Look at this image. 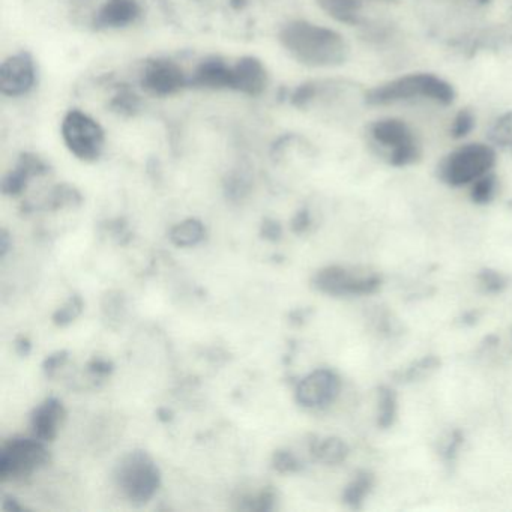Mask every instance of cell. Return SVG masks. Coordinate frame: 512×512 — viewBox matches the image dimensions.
<instances>
[{
  "mask_svg": "<svg viewBox=\"0 0 512 512\" xmlns=\"http://www.w3.org/2000/svg\"><path fill=\"white\" fill-rule=\"evenodd\" d=\"M16 352L19 353L20 356L26 358L29 356V353L32 352V344L31 341L26 337H19L16 340Z\"/></svg>",
  "mask_w": 512,
  "mask_h": 512,
  "instance_id": "cell-36",
  "label": "cell"
},
{
  "mask_svg": "<svg viewBox=\"0 0 512 512\" xmlns=\"http://www.w3.org/2000/svg\"><path fill=\"white\" fill-rule=\"evenodd\" d=\"M260 236L266 239V241H280L281 236H283V227H281V224L278 223L277 220L266 218L262 223V227H260Z\"/></svg>",
  "mask_w": 512,
  "mask_h": 512,
  "instance_id": "cell-32",
  "label": "cell"
},
{
  "mask_svg": "<svg viewBox=\"0 0 512 512\" xmlns=\"http://www.w3.org/2000/svg\"><path fill=\"white\" fill-rule=\"evenodd\" d=\"M478 281L482 292L488 293V295L502 293L508 286V280L494 269H482L478 274Z\"/></svg>",
  "mask_w": 512,
  "mask_h": 512,
  "instance_id": "cell-29",
  "label": "cell"
},
{
  "mask_svg": "<svg viewBox=\"0 0 512 512\" xmlns=\"http://www.w3.org/2000/svg\"><path fill=\"white\" fill-rule=\"evenodd\" d=\"M455 101V86L445 77L428 71L401 74L364 91V103L379 109L419 103L451 107Z\"/></svg>",
  "mask_w": 512,
  "mask_h": 512,
  "instance_id": "cell-2",
  "label": "cell"
},
{
  "mask_svg": "<svg viewBox=\"0 0 512 512\" xmlns=\"http://www.w3.org/2000/svg\"><path fill=\"white\" fill-rule=\"evenodd\" d=\"M113 481L130 502L143 505L157 494L161 472L148 452L136 449L118 461L113 470Z\"/></svg>",
  "mask_w": 512,
  "mask_h": 512,
  "instance_id": "cell-5",
  "label": "cell"
},
{
  "mask_svg": "<svg viewBox=\"0 0 512 512\" xmlns=\"http://www.w3.org/2000/svg\"><path fill=\"white\" fill-rule=\"evenodd\" d=\"M496 164L497 148L490 142H464L443 155L437 163L436 176L449 188L470 187L493 172Z\"/></svg>",
  "mask_w": 512,
  "mask_h": 512,
  "instance_id": "cell-3",
  "label": "cell"
},
{
  "mask_svg": "<svg viewBox=\"0 0 512 512\" xmlns=\"http://www.w3.org/2000/svg\"><path fill=\"white\" fill-rule=\"evenodd\" d=\"M439 365L440 361L436 356H425L410 367L395 373V379H397V382H415V380L424 379L425 376L433 373L434 370L439 368Z\"/></svg>",
  "mask_w": 512,
  "mask_h": 512,
  "instance_id": "cell-25",
  "label": "cell"
},
{
  "mask_svg": "<svg viewBox=\"0 0 512 512\" xmlns=\"http://www.w3.org/2000/svg\"><path fill=\"white\" fill-rule=\"evenodd\" d=\"M205 236L206 229L202 221L196 220V218H188V220L176 224L170 230L169 238L176 247L188 248L199 245L205 239Z\"/></svg>",
  "mask_w": 512,
  "mask_h": 512,
  "instance_id": "cell-19",
  "label": "cell"
},
{
  "mask_svg": "<svg viewBox=\"0 0 512 512\" xmlns=\"http://www.w3.org/2000/svg\"><path fill=\"white\" fill-rule=\"evenodd\" d=\"M497 190H499L497 176L494 175V172L488 173V175L482 176L470 185V200L475 205H488V203L493 202Z\"/></svg>",
  "mask_w": 512,
  "mask_h": 512,
  "instance_id": "cell-24",
  "label": "cell"
},
{
  "mask_svg": "<svg viewBox=\"0 0 512 512\" xmlns=\"http://www.w3.org/2000/svg\"><path fill=\"white\" fill-rule=\"evenodd\" d=\"M68 356H70V353H68L67 350H59V352H55L52 353V355L47 356L43 362L44 374H46L47 377H50V379L55 377L59 368L68 361Z\"/></svg>",
  "mask_w": 512,
  "mask_h": 512,
  "instance_id": "cell-31",
  "label": "cell"
},
{
  "mask_svg": "<svg viewBox=\"0 0 512 512\" xmlns=\"http://www.w3.org/2000/svg\"><path fill=\"white\" fill-rule=\"evenodd\" d=\"M317 5L332 20L346 26H362L364 17V0H317Z\"/></svg>",
  "mask_w": 512,
  "mask_h": 512,
  "instance_id": "cell-17",
  "label": "cell"
},
{
  "mask_svg": "<svg viewBox=\"0 0 512 512\" xmlns=\"http://www.w3.org/2000/svg\"><path fill=\"white\" fill-rule=\"evenodd\" d=\"M233 70L220 56H209L197 65L188 79V88L209 89V91H232Z\"/></svg>",
  "mask_w": 512,
  "mask_h": 512,
  "instance_id": "cell-12",
  "label": "cell"
},
{
  "mask_svg": "<svg viewBox=\"0 0 512 512\" xmlns=\"http://www.w3.org/2000/svg\"><path fill=\"white\" fill-rule=\"evenodd\" d=\"M476 127V116L472 109L464 107L458 110L452 118L451 127H449V136L454 140H466L472 134Z\"/></svg>",
  "mask_w": 512,
  "mask_h": 512,
  "instance_id": "cell-26",
  "label": "cell"
},
{
  "mask_svg": "<svg viewBox=\"0 0 512 512\" xmlns=\"http://www.w3.org/2000/svg\"><path fill=\"white\" fill-rule=\"evenodd\" d=\"M368 140L385 157L386 163L395 169L415 166L422 157L418 134L409 122L395 116L374 119L367 127Z\"/></svg>",
  "mask_w": 512,
  "mask_h": 512,
  "instance_id": "cell-4",
  "label": "cell"
},
{
  "mask_svg": "<svg viewBox=\"0 0 512 512\" xmlns=\"http://www.w3.org/2000/svg\"><path fill=\"white\" fill-rule=\"evenodd\" d=\"M395 418H397V395L389 386H380L377 425L385 430V428L392 427Z\"/></svg>",
  "mask_w": 512,
  "mask_h": 512,
  "instance_id": "cell-23",
  "label": "cell"
},
{
  "mask_svg": "<svg viewBox=\"0 0 512 512\" xmlns=\"http://www.w3.org/2000/svg\"><path fill=\"white\" fill-rule=\"evenodd\" d=\"M272 467L278 473H298L302 470V463L287 449H278L272 455Z\"/></svg>",
  "mask_w": 512,
  "mask_h": 512,
  "instance_id": "cell-30",
  "label": "cell"
},
{
  "mask_svg": "<svg viewBox=\"0 0 512 512\" xmlns=\"http://www.w3.org/2000/svg\"><path fill=\"white\" fill-rule=\"evenodd\" d=\"M310 449L317 461L328 464V466H337L349 457V446L340 437L313 440Z\"/></svg>",
  "mask_w": 512,
  "mask_h": 512,
  "instance_id": "cell-18",
  "label": "cell"
},
{
  "mask_svg": "<svg viewBox=\"0 0 512 512\" xmlns=\"http://www.w3.org/2000/svg\"><path fill=\"white\" fill-rule=\"evenodd\" d=\"M311 227V217L308 209H301L298 214L293 217L292 223H290V229L295 235H304L308 232Z\"/></svg>",
  "mask_w": 512,
  "mask_h": 512,
  "instance_id": "cell-33",
  "label": "cell"
},
{
  "mask_svg": "<svg viewBox=\"0 0 512 512\" xmlns=\"http://www.w3.org/2000/svg\"><path fill=\"white\" fill-rule=\"evenodd\" d=\"M67 418V410L59 398L50 397L35 407L31 415L32 433L43 442H53Z\"/></svg>",
  "mask_w": 512,
  "mask_h": 512,
  "instance_id": "cell-15",
  "label": "cell"
},
{
  "mask_svg": "<svg viewBox=\"0 0 512 512\" xmlns=\"http://www.w3.org/2000/svg\"><path fill=\"white\" fill-rule=\"evenodd\" d=\"M88 370L91 371L92 374H95V376L104 377L112 373L113 364L112 362L106 361V359L95 358L89 362Z\"/></svg>",
  "mask_w": 512,
  "mask_h": 512,
  "instance_id": "cell-35",
  "label": "cell"
},
{
  "mask_svg": "<svg viewBox=\"0 0 512 512\" xmlns=\"http://www.w3.org/2000/svg\"><path fill=\"white\" fill-rule=\"evenodd\" d=\"M487 142L494 148H512V109L497 116L487 130Z\"/></svg>",
  "mask_w": 512,
  "mask_h": 512,
  "instance_id": "cell-22",
  "label": "cell"
},
{
  "mask_svg": "<svg viewBox=\"0 0 512 512\" xmlns=\"http://www.w3.org/2000/svg\"><path fill=\"white\" fill-rule=\"evenodd\" d=\"M83 307H85V304H83V299L79 295L71 296L64 305H61L55 311L52 317L53 323L59 328L71 325L82 314Z\"/></svg>",
  "mask_w": 512,
  "mask_h": 512,
  "instance_id": "cell-27",
  "label": "cell"
},
{
  "mask_svg": "<svg viewBox=\"0 0 512 512\" xmlns=\"http://www.w3.org/2000/svg\"><path fill=\"white\" fill-rule=\"evenodd\" d=\"M232 91L241 92L248 97H260L268 86V71L260 59L245 56L232 65Z\"/></svg>",
  "mask_w": 512,
  "mask_h": 512,
  "instance_id": "cell-13",
  "label": "cell"
},
{
  "mask_svg": "<svg viewBox=\"0 0 512 512\" xmlns=\"http://www.w3.org/2000/svg\"><path fill=\"white\" fill-rule=\"evenodd\" d=\"M50 452L43 440L13 437L0 449L2 479H25L49 464Z\"/></svg>",
  "mask_w": 512,
  "mask_h": 512,
  "instance_id": "cell-7",
  "label": "cell"
},
{
  "mask_svg": "<svg viewBox=\"0 0 512 512\" xmlns=\"http://www.w3.org/2000/svg\"><path fill=\"white\" fill-rule=\"evenodd\" d=\"M101 313L109 328L118 329L127 316V298L119 290H109L101 299Z\"/></svg>",
  "mask_w": 512,
  "mask_h": 512,
  "instance_id": "cell-20",
  "label": "cell"
},
{
  "mask_svg": "<svg viewBox=\"0 0 512 512\" xmlns=\"http://www.w3.org/2000/svg\"><path fill=\"white\" fill-rule=\"evenodd\" d=\"M340 389V377L328 368H320L299 382L296 401L307 409H323L334 403Z\"/></svg>",
  "mask_w": 512,
  "mask_h": 512,
  "instance_id": "cell-11",
  "label": "cell"
},
{
  "mask_svg": "<svg viewBox=\"0 0 512 512\" xmlns=\"http://www.w3.org/2000/svg\"><path fill=\"white\" fill-rule=\"evenodd\" d=\"M311 283L317 292L343 298L373 295L382 286V278L377 274H358L343 266H326L314 274Z\"/></svg>",
  "mask_w": 512,
  "mask_h": 512,
  "instance_id": "cell-8",
  "label": "cell"
},
{
  "mask_svg": "<svg viewBox=\"0 0 512 512\" xmlns=\"http://www.w3.org/2000/svg\"><path fill=\"white\" fill-rule=\"evenodd\" d=\"M82 203V196L76 188L68 187V185H59L50 194L47 200V208L61 209L67 206H79Z\"/></svg>",
  "mask_w": 512,
  "mask_h": 512,
  "instance_id": "cell-28",
  "label": "cell"
},
{
  "mask_svg": "<svg viewBox=\"0 0 512 512\" xmlns=\"http://www.w3.org/2000/svg\"><path fill=\"white\" fill-rule=\"evenodd\" d=\"M374 487V476L370 472L356 473L346 490H344L343 500L349 508L361 509L364 505L365 497L371 493Z\"/></svg>",
  "mask_w": 512,
  "mask_h": 512,
  "instance_id": "cell-21",
  "label": "cell"
},
{
  "mask_svg": "<svg viewBox=\"0 0 512 512\" xmlns=\"http://www.w3.org/2000/svg\"><path fill=\"white\" fill-rule=\"evenodd\" d=\"M11 248V236L7 230H0V256H7Z\"/></svg>",
  "mask_w": 512,
  "mask_h": 512,
  "instance_id": "cell-37",
  "label": "cell"
},
{
  "mask_svg": "<svg viewBox=\"0 0 512 512\" xmlns=\"http://www.w3.org/2000/svg\"><path fill=\"white\" fill-rule=\"evenodd\" d=\"M68 151L85 163H95L103 155L106 136L101 125L91 116L74 109L65 115L61 127Z\"/></svg>",
  "mask_w": 512,
  "mask_h": 512,
  "instance_id": "cell-6",
  "label": "cell"
},
{
  "mask_svg": "<svg viewBox=\"0 0 512 512\" xmlns=\"http://www.w3.org/2000/svg\"><path fill=\"white\" fill-rule=\"evenodd\" d=\"M187 74L176 62L157 58L146 62L140 76V85L152 97L167 98L188 88Z\"/></svg>",
  "mask_w": 512,
  "mask_h": 512,
  "instance_id": "cell-9",
  "label": "cell"
},
{
  "mask_svg": "<svg viewBox=\"0 0 512 512\" xmlns=\"http://www.w3.org/2000/svg\"><path fill=\"white\" fill-rule=\"evenodd\" d=\"M37 82V68L31 53L19 52L0 65V92L17 98L29 94Z\"/></svg>",
  "mask_w": 512,
  "mask_h": 512,
  "instance_id": "cell-10",
  "label": "cell"
},
{
  "mask_svg": "<svg viewBox=\"0 0 512 512\" xmlns=\"http://www.w3.org/2000/svg\"><path fill=\"white\" fill-rule=\"evenodd\" d=\"M4 509L7 512H23L25 508L20 505L19 500L14 499V497H7L4 502Z\"/></svg>",
  "mask_w": 512,
  "mask_h": 512,
  "instance_id": "cell-38",
  "label": "cell"
},
{
  "mask_svg": "<svg viewBox=\"0 0 512 512\" xmlns=\"http://www.w3.org/2000/svg\"><path fill=\"white\" fill-rule=\"evenodd\" d=\"M461 443H463V434L460 431H454L449 437L448 443H446L445 451H443V458L446 461H454L457 457L458 449H460Z\"/></svg>",
  "mask_w": 512,
  "mask_h": 512,
  "instance_id": "cell-34",
  "label": "cell"
},
{
  "mask_svg": "<svg viewBox=\"0 0 512 512\" xmlns=\"http://www.w3.org/2000/svg\"><path fill=\"white\" fill-rule=\"evenodd\" d=\"M142 17L139 0H106L94 19L97 31L122 29L134 25Z\"/></svg>",
  "mask_w": 512,
  "mask_h": 512,
  "instance_id": "cell-14",
  "label": "cell"
},
{
  "mask_svg": "<svg viewBox=\"0 0 512 512\" xmlns=\"http://www.w3.org/2000/svg\"><path fill=\"white\" fill-rule=\"evenodd\" d=\"M49 170L50 167L46 161L41 160L38 155L25 152V154L20 155L14 170H11L2 181V193L7 194V196H19L32 178L46 175Z\"/></svg>",
  "mask_w": 512,
  "mask_h": 512,
  "instance_id": "cell-16",
  "label": "cell"
},
{
  "mask_svg": "<svg viewBox=\"0 0 512 512\" xmlns=\"http://www.w3.org/2000/svg\"><path fill=\"white\" fill-rule=\"evenodd\" d=\"M278 41L293 61L308 68H338L350 55L349 44L340 32L308 20L284 25Z\"/></svg>",
  "mask_w": 512,
  "mask_h": 512,
  "instance_id": "cell-1",
  "label": "cell"
}]
</instances>
